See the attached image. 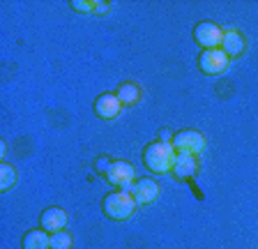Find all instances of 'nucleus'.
Instances as JSON below:
<instances>
[{
    "instance_id": "f257e3e1",
    "label": "nucleus",
    "mask_w": 258,
    "mask_h": 249,
    "mask_svg": "<svg viewBox=\"0 0 258 249\" xmlns=\"http://www.w3.org/2000/svg\"><path fill=\"white\" fill-rule=\"evenodd\" d=\"M175 148L173 143H161L155 141L150 146L143 148V166L150 171V173H171L173 171V164H175Z\"/></svg>"
},
{
    "instance_id": "f03ea898",
    "label": "nucleus",
    "mask_w": 258,
    "mask_h": 249,
    "mask_svg": "<svg viewBox=\"0 0 258 249\" xmlns=\"http://www.w3.org/2000/svg\"><path fill=\"white\" fill-rule=\"evenodd\" d=\"M136 206H139V203L134 201L132 192H124V190L111 192V194H106L102 201L104 215H106L108 219H113V222H124V219H129V217L136 212Z\"/></svg>"
},
{
    "instance_id": "7ed1b4c3",
    "label": "nucleus",
    "mask_w": 258,
    "mask_h": 249,
    "mask_svg": "<svg viewBox=\"0 0 258 249\" xmlns=\"http://www.w3.org/2000/svg\"><path fill=\"white\" fill-rule=\"evenodd\" d=\"M104 178L108 180V184H113V187H118V190H124V192H132V187H134L136 182V171L134 166L129 162H122V159H115V162H111V166H108L106 175Z\"/></svg>"
},
{
    "instance_id": "20e7f679",
    "label": "nucleus",
    "mask_w": 258,
    "mask_h": 249,
    "mask_svg": "<svg viewBox=\"0 0 258 249\" xmlns=\"http://www.w3.org/2000/svg\"><path fill=\"white\" fill-rule=\"evenodd\" d=\"M194 39H196L199 46H203V51L221 49L224 30H221V26H217L215 21H201L194 28Z\"/></svg>"
},
{
    "instance_id": "39448f33",
    "label": "nucleus",
    "mask_w": 258,
    "mask_h": 249,
    "mask_svg": "<svg viewBox=\"0 0 258 249\" xmlns=\"http://www.w3.org/2000/svg\"><path fill=\"white\" fill-rule=\"evenodd\" d=\"M173 148L175 152H184V155H196L205 150V136L196 130H182L173 136Z\"/></svg>"
},
{
    "instance_id": "423d86ee",
    "label": "nucleus",
    "mask_w": 258,
    "mask_h": 249,
    "mask_svg": "<svg viewBox=\"0 0 258 249\" xmlns=\"http://www.w3.org/2000/svg\"><path fill=\"white\" fill-rule=\"evenodd\" d=\"M231 58L224 53L221 49H210V51H201L199 55V70L208 76H219L228 70Z\"/></svg>"
},
{
    "instance_id": "0eeeda50",
    "label": "nucleus",
    "mask_w": 258,
    "mask_h": 249,
    "mask_svg": "<svg viewBox=\"0 0 258 249\" xmlns=\"http://www.w3.org/2000/svg\"><path fill=\"white\" fill-rule=\"evenodd\" d=\"M132 196H134V201L139 206H150V203L157 201V196H159V184L152 178H141L132 187Z\"/></svg>"
},
{
    "instance_id": "6e6552de",
    "label": "nucleus",
    "mask_w": 258,
    "mask_h": 249,
    "mask_svg": "<svg viewBox=\"0 0 258 249\" xmlns=\"http://www.w3.org/2000/svg\"><path fill=\"white\" fill-rule=\"evenodd\" d=\"M120 111H122V102L118 99L115 92H104L95 99V113L102 120H113L118 118Z\"/></svg>"
},
{
    "instance_id": "1a4fd4ad",
    "label": "nucleus",
    "mask_w": 258,
    "mask_h": 249,
    "mask_svg": "<svg viewBox=\"0 0 258 249\" xmlns=\"http://www.w3.org/2000/svg\"><path fill=\"white\" fill-rule=\"evenodd\" d=\"M64 226H67V212L62 210V208H46V210L42 212V217H39V228H44V231L48 233H58V231H64Z\"/></svg>"
},
{
    "instance_id": "9d476101",
    "label": "nucleus",
    "mask_w": 258,
    "mask_h": 249,
    "mask_svg": "<svg viewBox=\"0 0 258 249\" xmlns=\"http://www.w3.org/2000/svg\"><path fill=\"white\" fill-rule=\"evenodd\" d=\"M199 171V159L196 155H184V152H177L175 155V164H173V171L171 173L180 180H189L196 175Z\"/></svg>"
},
{
    "instance_id": "9b49d317",
    "label": "nucleus",
    "mask_w": 258,
    "mask_h": 249,
    "mask_svg": "<svg viewBox=\"0 0 258 249\" xmlns=\"http://www.w3.org/2000/svg\"><path fill=\"white\" fill-rule=\"evenodd\" d=\"M244 37H242V33H237V30H226L224 33V39H221V51H224L228 58H237V55L244 53Z\"/></svg>"
},
{
    "instance_id": "f8f14e48",
    "label": "nucleus",
    "mask_w": 258,
    "mask_h": 249,
    "mask_svg": "<svg viewBox=\"0 0 258 249\" xmlns=\"http://www.w3.org/2000/svg\"><path fill=\"white\" fill-rule=\"evenodd\" d=\"M23 249H51V235L44 228H32L23 235Z\"/></svg>"
},
{
    "instance_id": "ddd939ff",
    "label": "nucleus",
    "mask_w": 258,
    "mask_h": 249,
    "mask_svg": "<svg viewBox=\"0 0 258 249\" xmlns=\"http://www.w3.org/2000/svg\"><path fill=\"white\" fill-rule=\"evenodd\" d=\"M115 95H118V99L122 102V106H134V104L141 102V88H139V83H134V81L120 83Z\"/></svg>"
},
{
    "instance_id": "4468645a",
    "label": "nucleus",
    "mask_w": 258,
    "mask_h": 249,
    "mask_svg": "<svg viewBox=\"0 0 258 249\" xmlns=\"http://www.w3.org/2000/svg\"><path fill=\"white\" fill-rule=\"evenodd\" d=\"M16 184V168L10 164H0V190L7 192Z\"/></svg>"
},
{
    "instance_id": "2eb2a0df",
    "label": "nucleus",
    "mask_w": 258,
    "mask_h": 249,
    "mask_svg": "<svg viewBox=\"0 0 258 249\" xmlns=\"http://www.w3.org/2000/svg\"><path fill=\"white\" fill-rule=\"evenodd\" d=\"M51 249H72V235L67 231L51 233Z\"/></svg>"
},
{
    "instance_id": "dca6fc26",
    "label": "nucleus",
    "mask_w": 258,
    "mask_h": 249,
    "mask_svg": "<svg viewBox=\"0 0 258 249\" xmlns=\"http://www.w3.org/2000/svg\"><path fill=\"white\" fill-rule=\"evenodd\" d=\"M70 5H72V10L81 12V14H86V12H95V3H90V0H72Z\"/></svg>"
},
{
    "instance_id": "f3484780",
    "label": "nucleus",
    "mask_w": 258,
    "mask_h": 249,
    "mask_svg": "<svg viewBox=\"0 0 258 249\" xmlns=\"http://www.w3.org/2000/svg\"><path fill=\"white\" fill-rule=\"evenodd\" d=\"M111 162H113V159H108L106 155H102V157L97 159V164H95V171H99L102 175H106V171H108V166H111Z\"/></svg>"
},
{
    "instance_id": "a211bd4d",
    "label": "nucleus",
    "mask_w": 258,
    "mask_h": 249,
    "mask_svg": "<svg viewBox=\"0 0 258 249\" xmlns=\"http://www.w3.org/2000/svg\"><path fill=\"white\" fill-rule=\"evenodd\" d=\"M173 136L175 134H171L168 130H161L159 132V139H161V143H173Z\"/></svg>"
},
{
    "instance_id": "6ab92c4d",
    "label": "nucleus",
    "mask_w": 258,
    "mask_h": 249,
    "mask_svg": "<svg viewBox=\"0 0 258 249\" xmlns=\"http://www.w3.org/2000/svg\"><path fill=\"white\" fill-rule=\"evenodd\" d=\"M108 7H111L108 3H95V12H97V14H106Z\"/></svg>"
}]
</instances>
